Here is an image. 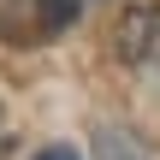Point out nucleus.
<instances>
[{
  "instance_id": "obj_1",
  "label": "nucleus",
  "mask_w": 160,
  "mask_h": 160,
  "mask_svg": "<svg viewBox=\"0 0 160 160\" xmlns=\"http://www.w3.org/2000/svg\"><path fill=\"white\" fill-rule=\"evenodd\" d=\"M113 48H119L125 65L160 71V6H131V12H119V24H113Z\"/></svg>"
},
{
  "instance_id": "obj_2",
  "label": "nucleus",
  "mask_w": 160,
  "mask_h": 160,
  "mask_svg": "<svg viewBox=\"0 0 160 160\" xmlns=\"http://www.w3.org/2000/svg\"><path fill=\"white\" fill-rule=\"evenodd\" d=\"M30 12H36V36H59L65 24H77L83 0H30Z\"/></svg>"
},
{
  "instance_id": "obj_3",
  "label": "nucleus",
  "mask_w": 160,
  "mask_h": 160,
  "mask_svg": "<svg viewBox=\"0 0 160 160\" xmlns=\"http://www.w3.org/2000/svg\"><path fill=\"white\" fill-rule=\"evenodd\" d=\"M95 160H148V148L131 137V131H95Z\"/></svg>"
},
{
  "instance_id": "obj_4",
  "label": "nucleus",
  "mask_w": 160,
  "mask_h": 160,
  "mask_svg": "<svg viewBox=\"0 0 160 160\" xmlns=\"http://www.w3.org/2000/svg\"><path fill=\"white\" fill-rule=\"evenodd\" d=\"M36 160H77V154H71V148H42Z\"/></svg>"
}]
</instances>
